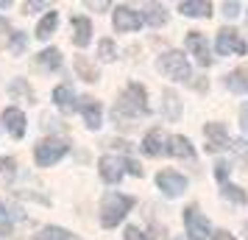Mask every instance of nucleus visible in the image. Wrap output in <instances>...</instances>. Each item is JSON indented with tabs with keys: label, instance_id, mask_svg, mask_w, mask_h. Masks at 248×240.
Listing matches in <instances>:
<instances>
[{
	"label": "nucleus",
	"instance_id": "nucleus-36",
	"mask_svg": "<svg viewBox=\"0 0 248 240\" xmlns=\"http://www.w3.org/2000/svg\"><path fill=\"white\" fill-rule=\"evenodd\" d=\"M240 123H243V131H246V137H248V103L243 106V112H240Z\"/></svg>",
	"mask_w": 248,
	"mask_h": 240
},
{
	"label": "nucleus",
	"instance_id": "nucleus-30",
	"mask_svg": "<svg viewBox=\"0 0 248 240\" xmlns=\"http://www.w3.org/2000/svg\"><path fill=\"white\" fill-rule=\"evenodd\" d=\"M229 148H232V151H237V154H240L243 160H248V145L243 143V140H234V143H229Z\"/></svg>",
	"mask_w": 248,
	"mask_h": 240
},
{
	"label": "nucleus",
	"instance_id": "nucleus-3",
	"mask_svg": "<svg viewBox=\"0 0 248 240\" xmlns=\"http://www.w3.org/2000/svg\"><path fill=\"white\" fill-rule=\"evenodd\" d=\"M67 140H62V137H45V140H39L36 143V148H34V157H36V165L39 168H50L53 162H59L64 154H67Z\"/></svg>",
	"mask_w": 248,
	"mask_h": 240
},
{
	"label": "nucleus",
	"instance_id": "nucleus-8",
	"mask_svg": "<svg viewBox=\"0 0 248 240\" xmlns=\"http://www.w3.org/2000/svg\"><path fill=\"white\" fill-rule=\"evenodd\" d=\"M203 140H206V151L229 148V134H226L223 123H206L203 126Z\"/></svg>",
	"mask_w": 248,
	"mask_h": 240
},
{
	"label": "nucleus",
	"instance_id": "nucleus-16",
	"mask_svg": "<svg viewBox=\"0 0 248 240\" xmlns=\"http://www.w3.org/2000/svg\"><path fill=\"white\" fill-rule=\"evenodd\" d=\"M179 12L184 17H209L212 14V3L209 0H181Z\"/></svg>",
	"mask_w": 248,
	"mask_h": 240
},
{
	"label": "nucleus",
	"instance_id": "nucleus-17",
	"mask_svg": "<svg viewBox=\"0 0 248 240\" xmlns=\"http://www.w3.org/2000/svg\"><path fill=\"white\" fill-rule=\"evenodd\" d=\"M92 39V23L87 17H73V42L78 48H87Z\"/></svg>",
	"mask_w": 248,
	"mask_h": 240
},
{
	"label": "nucleus",
	"instance_id": "nucleus-28",
	"mask_svg": "<svg viewBox=\"0 0 248 240\" xmlns=\"http://www.w3.org/2000/svg\"><path fill=\"white\" fill-rule=\"evenodd\" d=\"M12 42V28H9V23L0 17V48H6Z\"/></svg>",
	"mask_w": 248,
	"mask_h": 240
},
{
	"label": "nucleus",
	"instance_id": "nucleus-14",
	"mask_svg": "<svg viewBox=\"0 0 248 240\" xmlns=\"http://www.w3.org/2000/svg\"><path fill=\"white\" fill-rule=\"evenodd\" d=\"M168 154H173L176 160H187V162L195 160V151H192L190 140L181 137V134H176V137H170V140H168Z\"/></svg>",
	"mask_w": 248,
	"mask_h": 240
},
{
	"label": "nucleus",
	"instance_id": "nucleus-25",
	"mask_svg": "<svg viewBox=\"0 0 248 240\" xmlns=\"http://www.w3.org/2000/svg\"><path fill=\"white\" fill-rule=\"evenodd\" d=\"M39 64H42V67L56 70L59 64H62V53H59L56 48H47V50H42V53H39Z\"/></svg>",
	"mask_w": 248,
	"mask_h": 240
},
{
	"label": "nucleus",
	"instance_id": "nucleus-24",
	"mask_svg": "<svg viewBox=\"0 0 248 240\" xmlns=\"http://www.w3.org/2000/svg\"><path fill=\"white\" fill-rule=\"evenodd\" d=\"M34 240H78V238L64 232V229H59V226H45L39 235H34Z\"/></svg>",
	"mask_w": 248,
	"mask_h": 240
},
{
	"label": "nucleus",
	"instance_id": "nucleus-15",
	"mask_svg": "<svg viewBox=\"0 0 248 240\" xmlns=\"http://www.w3.org/2000/svg\"><path fill=\"white\" fill-rule=\"evenodd\" d=\"M3 126L9 128L12 137L20 140L25 134V114L20 112V109H6V112H3Z\"/></svg>",
	"mask_w": 248,
	"mask_h": 240
},
{
	"label": "nucleus",
	"instance_id": "nucleus-31",
	"mask_svg": "<svg viewBox=\"0 0 248 240\" xmlns=\"http://www.w3.org/2000/svg\"><path fill=\"white\" fill-rule=\"evenodd\" d=\"M0 229H3V235L12 229V224H9V212H6V207H3V201H0Z\"/></svg>",
	"mask_w": 248,
	"mask_h": 240
},
{
	"label": "nucleus",
	"instance_id": "nucleus-32",
	"mask_svg": "<svg viewBox=\"0 0 248 240\" xmlns=\"http://www.w3.org/2000/svg\"><path fill=\"white\" fill-rule=\"evenodd\" d=\"M125 240H148V238H145V232H140L137 226H128L125 229Z\"/></svg>",
	"mask_w": 248,
	"mask_h": 240
},
{
	"label": "nucleus",
	"instance_id": "nucleus-13",
	"mask_svg": "<svg viewBox=\"0 0 248 240\" xmlns=\"http://www.w3.org/2000/svg\"><path fill=\"white\" fill-rule=\"evenodd\" d=\"M168 137L162 134V128H151L142 140V151H145L148 157H159V154H168Z\"/></svg>",
	"mask_w": 248,
	"mask_h": 240
},
{
	"label": "nucleus",
	"instance_id": "nucleus-37",
	"mask_svg": "<svg viewBox=\"0 0 248 240\" xmlns=\"http://www.w3.org/2000/svg\"><path fill=\"white\" fill-rule=\"evenodd\" d=\"M23 45H25V34H14V50H17V53H20V50H23Z\"/></svg>",
	"mask_w": 248,
	"mask_h": 240
},
{
	"label": "nucleus",
	"instance_id": "nucleus-2",
	"mask_svg": "<svg viewBox=\"0 0 248 240\" xmlns=\"http://www.w3.org/2000/svg\"><path fill=\"white\" fill-rule=\"evenodd\" d=\"M131 207H134V198H131V195L106 193V198H103V204H101V224H103L106 229L117 226Z\"/></svg>",
	"mask_w": 248,
	"mask_h": 240
},
{
	"label": "nucleus",
	"instance_id": "nucleus-26",
	"mask_svg": "<svg viewBox=\"0 0 248 240\" xmlns=\"http://www.w3.org/2000/svg\"><path fill=\"white\" fill-rule=\"evenodd\" d=\"M223 198L226 201H232V204H246L248 201L246 190H240V187H234V184H226L223 187Z\"/></svg>",
	"mask_w": 248,
	"mask_h": 240
},
{
	"label": "nucleus",
	"instance_id": "nucleus-11",
	"mask_svg": "<svg viewBox=\"0 0 248 240\" xmlns=\"http://www.w3.org/2000/svg\"><path fill=\"white\" fill-rule=\"evenodd\" d=\"M140 14L134 12V9H128V6H117V12H114V28L117 31H137L140 28Z\"/></svg>",
	"mask_w": 248,
	"mask_h": 240
},
{
	"label": "nucleus",
	"instance_id": "nucleus-1",
	"mask_svg": "<svg viewBox=\"0 0 248 240\" xmlns=\"http://www.w3.org/2000/svg\"><path fill=\"white\" fill-rule=\"evenodd\" d=\"M137 114H148V92H145V87L142 84H128L123 90V95H120V101L114 103V112H112V117H114V123L117 126H123V128H131Z\"/></svg>",
	"mask_w": 248,
	"mask_h": 240
},
{
	"label": "nucleus",
	"instance_id": "nucleus-12",
	"mask_svg": "<svg viewBox=\"0 0 248 240\" xmlns=\"http://www.w3.org/2000/svg\"><path fill=\"white\" fill-rule=\"evenodd\" d=\"M78 109L84 112V120H87V126H90V128H101V117H103V112H101V103L95 101L92 95H84V98H81Z\"/></svg>",
	"mask_w": 248,
	"mask_h": 240
},
{
	"label": "nucleus",
	"instance_id": "nucleus-29",
	"mask_svg": "<svg viewBox=\"0 0 248 240\" xmlns=\"http://www.w3.org/2000/svg\"><path fill=\"white\" fill-rule=\"evenodd\" d=\"M0 173H3L6 179H12L14 176V160L12 157H3V160H0Z\"/></svg>",
	"mask_w": 248,
	"mask_h": 240
},
{
	"label": "nucleus",
	"instance_id": "nucleus-10",
	"mask_svg": "<svg viewBox=\"0 0 248 240\" xmlns=\"http://www.w3.org/2000/svg\"><path fill=\"white\" fill-rule=\"evenodd\" d=\"M98 171H101V179L109 184H117L123 179V160H117V157H101L98 162Z\"/></svg>",
	"mask_w": 248,
	"mask_h": 240
},
{
	"label": "nucleus",
	"instance_id": "nucleus-33",
	"mask_svg": "<svg viewBox=\"0 0 248 240\" xmlns=\"http://www.w3.org/2000/svg\"><path fill=\"white\" fill-rule=\"evenodd\" d=\"M215 176H217V182H226V176H229V165H226V162H217V165H215Z\"/></svg>",
	"mask_w": 248,
	"mask_h": 240
},
{
	"label": "nucleus",
	"instance_id": "nucleus-34",
	"mask_svg": "<svg viewBox=\"0 0 248 240\" xmlns=\"http://www.w3.org/2000/svg\"><path fill=\"white\" fill-rule=\"evenodd\" d=\"M223 14L226 17H237L240 14V3H223Z\"/></svg>",
	"mask_w": 248,
	"mask_h": 240
},
{
	"label": "nucleus",
	"instance_id": "nucleus-22",
	"mask_svg": "<svg viewBox=\"0 0 248 240\" xmlns=\"http://www.w3.org/2000/svg\"><path fill=\"white\" fill-rule=\"evenodd\" d=\"M56 23H59V14L56 12H47L42 20H39V25H36V36L39 39H47V36L56 31Z\"/></svg>",
	"mask_w": 248,
	"mask_h": 240
},
{
	"label": "nucleus",
	"instance_id": "nucleus-20",
	"mask_svg": "<svg viewBox=\"0 0 248 240\" xmlns=\"http://www.w3.org/2000/svg\"><path fill=\"white\" fill-rule=\"evenodd\" d=\"M73 67H76V73H78L84 81H98V67H95L87 56H76Z\"/></svg>",
	"mask_w": 248,
	"mask_h": 240
},
{
	"label": "nucleus",
	"instance_id": "nucleus-6",
	"mask_svg": "<svg viewBox=\"0 0 248 240\" xmlns=\"http://www.w3.org/2000/svg\"><path fill=\"white\" fill-rule=\"evenodd\" d=\"M217 50H220L223 56L226 53H240V56H243L248 50V45L243 42V36L237 34L234 28H220V31H217Z\"/></svg>",
	"mask_w": 248,
	"mask_h": 240
},
{
	"label": "nucleus",
	"instance_id": "nucleus-23",
	"mask_svg": "<svg viewBox=\"0 0 248 240\" xmlns=\"http://www.w3.org/2000/svg\"><path fill=\"white\" fill-rule=\"evenodd\" d=\"M165 114H168V120H179V114H181V103H179V95L173 90H165Z\"/></svg>",
	"mask_w": 248,
	"mask_h": 240
},
{
	"label": "nucleus",
	"instance_id": "nucleus-40",
	"mask_svg": "<svg viewBox=\"0 0 248 240\" xmlns=\"http://www.w3.org/2000/svg\"><path fill=\"white\" fill-rule=\"evenodd\" d=\"M9 6V0H0V9H6Z\"/></svg>",
	"mask_w": 248,
	"mask_h": 240
},
{
	"label": "nucleus",
	"instance_id": "nucleus-38",
	"mask_svg": "<svg viewBox=\"0 0 248 240\" xmlns=\"http://www.w3.org/2000/svg\"><path fill=\"white\" fill-rule=\"evenodd\" d=\"M212 240H234V238H232L229 232H215V235H212Z\"/></svg>",
	"mask_w": 248,
	"mask_h": 240
},
{
	"label": "nucleus",
	"instance_id": "nucleus-9",
	"mask_svg": "<svg viewBox=\"0 0 248 240\" xmlns=\"http://www.w3.org/2000/svg\"><path fill=\"white\" fill-rule=\"evenodd\" d=\"M187 50H190L192 56L198 59V64H212V56H209V45H206V36L201 31H190L187 34Z\"/></svg>",
	"mask_w": 248,
	"mask_h": 240
},
{
	"label": "nucleus",
	"instance_id": "nucleus-18",
	"mask_svg": "<svg viewBox=\"0 0 248 240\" xmlns=\"http://www.w3.org/2000/svg\"><path fill=\"white\" fill-rule=\"evenodd\" d=\"M226 87L232 92H248V67H237L226 76Z\"/></svg>",
	"mask_w": 248,
	"mask_h": 240
},
{
	"label": "nucleus",
	"instance_id": "nucleus-39",
	"mask_svg": "<svg viewBox=\"0 0 248 240\" xmlns=\"http://www.w3.org/2000/svg\"><path fill=\"white\" fill-rule=\"evenodd\" d=\"M90 9H109V3H95V0H87Z\"/></svg>",
	"mask_w": 248,
	"mask_h": 240
},
{
	"label": "nucleus",
	"instance_id": "nucleus-27",
	"mask_svg": "<svg viewBox=\"0 0 248 240\" xmlns=\"http://www.w3.org/2000/svg\"><path fill=\"white\" fill-rule=\"evenodd\" d=\"M98 56H101V62H114L117 50H114L112 39H101V45H98Z\"/></svg>",
	"mask_w": 248,
	"mask_h": 240
},
{
	"label": "nucleus",
	"instance_id": "nucleus-19",
	"mask_svg": "<svg viewBox=\"0 0 248 240\" xmlns=\"http://www.w3.org/2000/svg\"><path fill=\"white\" fill-rule=\"evenodd\" d=\"M140 20H145V23H151L154 28H159V25L168 23V14H165V9H162V6H156V3H148Z\"/></svg>",
	"mask_w": 248,
	"mask_h": 240
},
{
	"label": "nucleus",
	"instance_id": "nucleus-4",
	"mask_svg": "<svg viewBox=\"0 0 248 240\" xmlns=\"http://www.w3.org/2000/svg\"><path fill=\"white\" fill-rule=\"evenodd\" d=\"M156 67L168 76V79H176V81H187L190 79V64H187V59L181 50H170L165 56H159Z\"/></svg>",
	"mask_w": 248,
	"mask_h": 240
},
{
	"label": "nucleus",
	"instance_id": "nucleus-41",
	"mask_svg": "<svg viewBox=\"0 0 248 240\" xmlns=\"http://www.w3.org/2000/svg\"><path fill=\"white\" fill-rule=\"evenodd\" d=\"M246 235H248V226H246Z\"/></svg>",
	"mask_w": 248,
	"mask_h": 240
},
{
	"label": "nucleus",
	"instance_id": "nucleus-21",
	"mask_svg": "<svg viewBox=\"0 0 248 240\" xmlns=\"http://www.w3.org/2000/svg\"><path fill=\"white\" fill-rule=\"evenodd\" d=\"M53 101H56V106L62 112H73V90L67 84H62V87L53 90Z\"/></svg>",
	"mask_w": 248,
	"mask_h": 240
},
{
	"label": "nucleus",
	"instance_id": "nucleus-5",
	"mask_svg": "<svg viewBox=\"0 0 248 240\" xmlns=\"http://www.w3.org/2000/svg\"><path fill=\"white\" fill-rule=\"evenodd\" d=\"M184 226H187V235L192 240H203L209 235V221L198 212V207H187L184 209Z\"/></svg>",
	"mask_w": 248,
	"mask_h": 240
},
{
	"label": "nucleus",
	"instance_id": "nucleus-7",
	"mask_svg": "<svg viewBox=\"0 0 248 240\" xmlns=\"http://www.w3.org/2000/svg\"><path fill=\"white\" fill-rule=\"evenodd\" d=\"M156 184L165 190V195H181L184 190H187V179L181 176V173H176V171H159V176H156Z\"/></svg>",
	"mask_w": 248,
	"mask_h": 240
},
{
	"label": "nucleus",
	"instance_id": "nucleus-35",
	"mask_svg": "<svg viewBox=\"0 0 248 240\" xmlns=\"http://www.w3.org/2000/svg\"><path fill=\"white\" fill-rule=\"evenodd\" d=\"M123 168H125L128 173H134V176H142V168H140L137 162H131V160H128V162H123Z\"/></svg>",
	"mask_w": 248,
	"mask_h": 240
}]
</instances>
